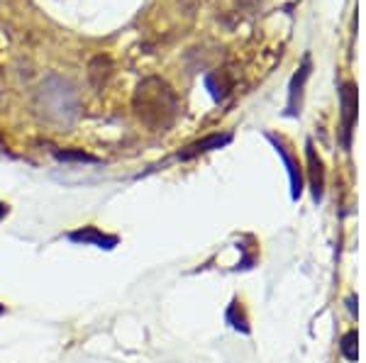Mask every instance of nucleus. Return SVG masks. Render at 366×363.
Instances as JSON below:
<instances>
[{
	"label": "nucleus",
	"mask_w": 366,
	"mask_h": 363,
	"mask_svg": "<svg viewBox=\"0 0 366 363\" xmlns=\"http://www.w3.org/2000/svg\"><path fill=\"white\" fill-rule=\"evenodd\" d=\"M0 315H5V305H0Z\"/></svg>",
	"instance_id": "obj_13"
},
{
	"label": "nucleus",
	"mask_w": 366,
	"mask_h": 363,
	"mask_svg": "<svg viewBox=\"0 0 366 363\" xmlns=\"http://www.w3.org/2000/svg\"><path fill=\"white\" fill-rule=\"evenodd\" d=\"M308 66H310V61L305 58V63H303V68L298 71V76L293 78V83H291V103H288V108H291V113H296V98H300V88H303V81L308 78Z\"/></svg>",
	"instance_id": "obj_9"
},
{
	"label": "nucleus",
	"mask_w": 366,
	"mask_h": 363,
	"mask_svg": "<svg viewBox=\"0 0 366 363\" xmlns=\"http://www.w3.org/2000/svg\"><path fill=\"white\" fill-rule=\"evenodd\" d=\"M229 134H210V137H205V139H200V142L196 144H191V146H186V151H179V159H193V156H198V154H205V151H212V149H220V146H225L229 144Z\"/></svg>",
	"instance_id": "obj_5"
},
{
	"label": "nucleus",
	"mask_w": 366,
	"mask_h": 363,
	"mask_svg": "<svg viewBox=\"0 0 366 363\" xmlns=\"http://www.w3.org/2000/svg\"><path fill=\"white\" fill-rule=\"evenodd\" d=\"M59 161H81V163H96V156H88L84 151H56Z\"/></svg>",
	"instance_id": "obj_10"
},
{
	"label": "nucleus",
	"mask_w": 366,
	"mask_h": 363,
	"mask_svg": "<svg viewBox=\"0 0 366 363\" xmlns=\"http://www.w3.org/2000/svg\"><path fill=\"white\" fill-rule=\"evenodd\" d=\"M354 342H357V334H354V332L345 334V339H342V354H345L350 361H357V349H354Z\"/></svg>",
	"instance_id": "obj_11"
},
{
	"label": "nucleus",
	"mask_w": 366,
	"mask_h": 363,
	"mask_svg": "<svg viewBox=\"0 0 366 363\" xmlns=\"http://www.w3.org/2000/svg\"><path fill=\"white\" fill-rule=\"evenodd\" d=\"M271 142L276 144V151H279V154L283 156V161H286V166H288V175H291V188H293V198H298V195H300V190H303V188H300V175L296 173V163H293V159H291V156L286 154V149H283V146H281L279 142H276L274 137H271Z\"/></svg>",
	"instance_id": "obj_8"
},
{
	"label": "nucleus",
	"mask_w": 366,
	"mask_h": 363,
	"mask_svg": "<svg viewBox=\"0 0 366 363\" xmlns=\"http://www.w3.org/2000/svg\"><path fill=\"white\" fill-rule=\"evenodd\" d=\"M5 215H8V205H5V203H0V220H3Z\"/></svg>",
	"instance_id": "obj_12"
},
{
	"label": "nucleus",
	"mask_w": 366,
	"mask_h": 363,
	"mask_svg": "<svg viewBox=\"0 0 366 363\" xmlns=\"http://www.w3.org/2000/svg\"><path fill=\"white\" fill-rule=\"evenodd\" d=\"M308 163H310L312 195H315V200H320V195H322V163H320V159L315 156V149H312V144H310V142H308Z\"/></svg>",
	"instance_id": "obj_7"
},
{
	"label": "nucleus",
	"mask_w": 366,
	"mask_h": 363,
	"mask_svg": "<svg viewBox=\"0 0 366 363\" xmlns=\"http://www.w3.org/2000/svg\"><path fill=\"white\" fill-rule=\"evenodd\" d=\"M110 76H113V58L108 54H98L88 61V81H91V86L96 91H100V88L108 83Z\"/></svg>",
	"instance_id": "obj_4"
},
{
	"label": "nucleus",
	"mask_w": 366,
	"mask_h": 363,
	"mask_svg": "<svg viewBox=\"0 0 366 363\" xmlns=\"http://www.w3.org/2000/svg\"><path fill=\"white\" fill-rule=\"evenodd\" d=\"M132 110L134 117L149 130H167L179 115V96L164 78L147 76L132 93Z\"/></svg>",
	"instance_id": "obj_1"
},
{
	"label": "nucleus",
	"mask_w": 366,
	"mask_h": 363,
	"mask_svg": "<svg viewBox=\"0 0 366 363\" xmlns=\"http://www.w3.org/2000/svg\"><path fill=\"white\" fill-rule=\"evenodd\" d=\"M39 103H42L46 117L66 120V113H71V117L76 115L79 96H76L74 86H71L69 81L49 78L46 83H42V88H39Z\"/></svg>",
	"instance_id": "obj_2"
},
{
	"label": "nucleus",
	"mask_w": 366,
	"mask_h": 363,
	"mask_svg": "<svg viewBox=\"0 0 366 363\" xmlns=\"http://www.w3.org/2000/svg\"><path fill=\"white\" fill-rule=\"evenodd\" d=\"M69 239L74 244H84V247H98V249H115L117 237L115 234H105L98 227H81V230L71 232Z\"/></svg>",
	"instance_id": "obj_3"
},
{
	"label": "nucleus",
	"mask_w": 366,
	"mask_h": 363,
	"mask_svg": "<svg viewBox=\"0 0 366 363\" xmlns=\"http://www.w3.org/2000/svg\"><path fill=\"white\" fill-rule=\"evenodd\" d=\"M354 110H357V93H354V86L347 83V86H342V120H345V146H350Z\"/></svg>",
	"instance_id": "obj_6"
}]
</instances>
